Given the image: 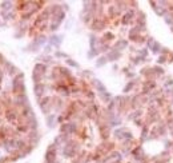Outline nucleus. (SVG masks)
<instances>
[{"mask_svg": "<svg viewBox=\"0 0 173 163\" xmlns=\"http://www.w3.org/2000/svg\"><path fill=\"white\" fill-rule=\"evenodd\" d=\"M11 7H12V3H11V1H3V3H1V8H3L4 11L11 10Z\"/></svg>", "mask_w": 173, "mask_h": 163, "instance_id": "nucleus-8", "label": "nucleus"}, {"mask_svg": "<svg viewBox=\"0 0 173 163\" xmlns=\"http://www.w3.org/2000/svg\"><path fill=\"white\" fill-rule=\"evenodd\" d=\"M49 43L51 44H55V46H57V47H59L60 46V43H61V36H52V38L49 39Z\"/></svg>", "mask_w": 173, "mask_h": 163, "instance_id": "nucleus-5", "label": "nucleus"}, {"mask_svg": "<svg viewBox=\"0 0 173 163\" xmlns=\"http://www.w3.org/2000/svg\"><path fill=\"white\" fill-rule=\"evenodd\" d=\"M45 160L47 163H53L55 162V157H56V151H55V146H51L49 148H48V151H47V155H45Z\"/></svg>", "mask_w": 173, "mask_h": 163, "instance_id": "nucleus-1", "label": "nucleus"}, {"mask_svg": "<svg viewBox=\"0 0 173 163\" xmlns=\"http://www.w3.org/2000/svg\"><path fill=\"white\" fill-rule=\"evenodd\" d=\"M127 47V41H124V40H120L116 43V46H114V48L116 50H119V48H125Z\"/></svg>", "mask_w": 173, "mask_h": 163, "instance_id": "nucleus-9", "label": "nucleus"}, {"mask_svg": "<svg viewBox=\"0 0 173 163\" xmlns=\"http://www.w3.org/2000/svg\"><path fill=\"white\" fill-rule=\"evenodd\" d=\"M132 86H133V83H129V84H128L127 87L124 88V92H128V91L130 90V88H132Z\"/></svg>", "mask_w": 173, "mask_h": 163, "instance_id": "nucleus-14", "label": "nucleus"}, {"mask_svg": "<svg viewBox=\"0 0 173 163\" xmlns=\"http://www.w3.org/2000/svg\"><path fill=\"white\" fill-rule=\"evenodd\" d=\"M105 63H107V59H105V58H100L99 62L96 63V66H97V67H101V66H104Z\"/></svg>", "mask_w": 173, "mask_h": 163, "instance_id": "nucleus-12", "label": "nucleus"}, {"mask_svg": "<svg viewBox=\"0 0 173 163\" xmlns=\"http://www.w3.org/2000/svg\"><path fill=\"white\" fill-rule=\"evenodd\" d=\"M55 17H56V19H53L52 20V24H51V29H53V31H55V29L60 25V23L63 22V19H64V12L59 13V16H55Z\"/></svg>", "mask_w": 173, "mask_h": 163, "instance_id": "nucleus-2", "label": "nucleus"}, {"mask_svg": "<svg viewBox=\"0 0 173 163\" xmlns=\"http://www.w3.org/2000/svg\"><path fill=\"white\" fill-rule=\"evenodd\" d=\"M67 64H69V66H72V67H79V64L76 62H73V60H71V59H68L67 60Z\"/></svg>", "mask_w": 173, "mask_h": 163, "instance_id": "nucleus-13", "label": "nucleus"}, {"mask_svg": "<svg viewBox=\"0 0 173 163\" xmlns=\"http://www.w3.org/2000/svg\"><path fill=\"white\" fill-rule=\"evenodd\" d=\"M56 56H59V58H65L67 55H65V53H63V52H56Z\"/></svg>", "mask_w": 173, "mask_h": 163, "instance_id": "nucleus-16", "label": "nucleus"}, {"mask_svg": "<svg viewBox=\"0 0 173 163\" xmlns=\"http://www.w3.org/2000/svg\"><path fill=\"white\" fill-rule=\"evenodd\" d=\"M0 82H1V72H0Z\"/></svg>", "mask_w": 173, "mask_h": 163, "instance_id": "nucleus-17", "label": "nucleus"}, {"mask_svg": "<svg viewBox=\"0 0 173 163\" xmlns=\"http://www.w3.org/2000/svg\"><path fill=\"white\" fill-rule=\"evenodd\" d=\"M93 29H101L103 28V23L101 22H99V20H96L95 23H93Z\"/></svg>", "mask_w": 173, "mask_h": 163, "instance_id": "nucleus-10", "label": "nucleus"}, {"mask_svg": "<svg viewBox=\"0 0 173 163\" xmlns=\"http://www.w3.org/2000/svg\"><path fill=\"white\" fill-rule=\"evenodd\" d=\"M43 90H44V86H43V84L35 86V94H36L37 96H40V95L43 94Z\"/></svg>", "mask_w": 173, "mask_h": 163, "instance_id": "nucleus-6", "label": "nucleus"}, {"mask_svg": "<svg viewBox=\"0 0 173 163\" xmlns=\"http://www.w3.org/2000/svg\"><path fill=\"white\" fill-rule=\"evenodd\" d=\"M108 58L111 60H116V59H119V58H120V52H119V51H113V52H111L108 55Z\"/></svg>", "mask_w": 173, "mask_h": 163, "instance_id": "nucleus-7", "label": "nucleus"}, {"mask_svg": "<svg viewBox=\"0 0 173 163\" xmlns=\"http://www.w3.org/2000/svg\"><path fill=\"white\" fill-rule=\"evenodd\" d=\"M130 16H133V12H128L127 15L124 16V17H125V19H123V23H124V24H127V23L130 20Z\"/></svg>", "mask_w": 173, "mask_h": 163, "instance_id": "nucleus-11", "label": "nucleus"}, {"mask_svg": "<svg viewBox=\"0 0 173 163\" xmlns=\"http://www.w3.org/2000/svg\"><path fill=\"white\" fill-rule=\"evenodd\" d=\"M75 130H76V126H75L73 123H69V124H64V126L61 127V131H63V132H68V134L73 132Z\"/></svg>", "mask_w": 173, "mask_h": 163, "instance_id": "nucleus-4", "label": "nucleus"}, {"mask_svg": "<svg viewBox=\"0 0 173 163\" xmlns=\"http://www.w3.org/2000/svg\"><path fill=\"white\" fill-rule=\"evenodd\" d=\"M5 118L8 119V122L15 123V122H16V118H17V115H16V111L8 110V111H7V114H5Z\"/></svg>", "mask_w": 173, "mask_h": 163, "instance_id": "nucleus-3", "label": "nucleus"}, {"mask_svg": "<svg viewBox=\"0 0 173 163\" xmlns=\"http://www.w3.org/2000/svg\"><path fill=\"white\" fill-rule=\"evenodd\" d=\"M155 11H157L158 15H162V13H164V10H161V8H158V7H155Z\"/></svg>", "mask_w": 173, "mask_h": 163, "instance_id": "nucleus-15", "label": "nucleus"}]
</instances>
